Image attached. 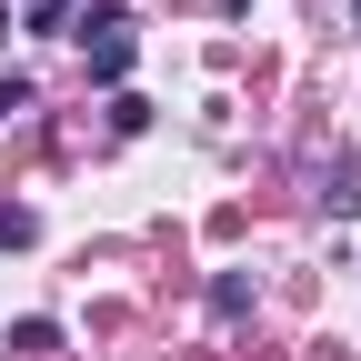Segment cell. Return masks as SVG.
Segmentation results:
<instances>
[{
  "mask_svg": "<svg viewBox=\"0 0 361 361\" xmlns=\"http://www.w3.org/2000/svg\"><path fill=\"white\" fill-rule=\"evenodd\" d=\"M80 40H90V80H111V90H121V80H130V30H121V11H101Z\"/></svg>",
  "mask_w": 361,
  "mask_h": 361,
  "instance_id": "1",
  "label": "cell"
},
{
  "mask_svg": "<svg viewBox=\"0 0 361 361\" xmlns=\"http://www.w3.org/2000/svg\"><path fill=\"white\" fill-rule=\"evenodd\" d=\"M241 311H251V281H241V271H221V281H211V322H241Z\"/></svg>",
  "mask_w": 361,
  "mask_h": 361,
  "instance_id": "2",
  "label": "cell"
},
{
  "mask_svg": "<svg viewBox=\"0 0 361 361\" xmlns=\"http://www.w3.org/2000/svg\"><path fill=\"white\" fill-rule=\"evenodd\" d=\"M20 11H30V30H61V0H20Z\"/></svg>",
  "mask_w": 361,
  "mask_h": 361,
  "instance_id": "3",
  "label": "cell"
},
{
  "mask_svg": "<svg viewBox=\"0 0 361 361\" xmlns=\"http://www.w3.org/2000/svg\"><path fill=\"white\" fill-rule=\"evenodd\" d=\"M351 20H361V0H351Z\"/></svg>",
  "mask_w": 361,
  "mask_h": 361,
  "instance_id": "4",
  "label": "cell"
}]
</instances>
